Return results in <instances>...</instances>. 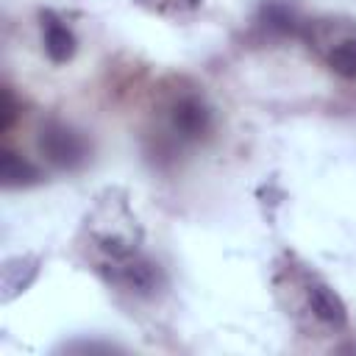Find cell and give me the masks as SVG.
Masks as SVG:
<instances>
[{
  "mask_svg": "<svg viewBox=\"0 0 356 356\" xmlns=\"http://www.w3.org/2000/svg\"><path fill=\"white\" fill-rule=\"evenodd\" d=\"M78 250L92 273L131 298H153L164 284V273L145 253L142 225L120 189H108L95 200L83 217Z\"/></svg>",
  "mask_w": 356,
  "mask_h": 356,
  "instance_id": "obj_1",
  "label": "cell"
},
{
  "mask_svg": "<svg viewBox=\"0 0 356 356\" xmlns=\"http://www.w3.org/2000/svg\"><path fill=\"white\" fill-rule=\"evenodd\" d=\"M273 286L281 309L300 331L328 337L339 334L348 325V309L342 298L320 273H314L300 259L286 256L281 264H275Z\"/></svg>",
  "mask_w": 356,
  "mask_h": 356,
  "instance_id": "obj_2",
  "label": "cell"
},
{
  "mask_svg": "<svg viewBox=\"0 0 356 356\" xmlns=\"http://www.w3.org/2000/svg\"><path fill=\"white\" fill-rule=\"evenodd\" d=\"M214 131V108L209 100L195 89H175L170 92L159 111L150 131V153L156 161L167 164L203 145Z\"/></svg>",
  "mask_w": 356,
  "mask_h": 356,
  "instance_id": "obj_3",
  "label": "cell"
},
{
  "mask_svg": "<svg viewBox=\"0 0 356 356\" xmlns=\"http://www.w3.org/2000/svg\"><path fill=\"white\" fill-rule=\"evenodd\" d=\"M300 39L339 78L356 81V19L345 14H323L306 19Z\"/></svg>",
  "mask_w": 356,
  "mask_h": 356,
  "instance_id": "obj_4",
  "label": "cell"
},
{
  "mask_svg": "<svg viewBox=\"0 0 356 356\" xmlns=\"http://www.w3.org/2000/svg\"><path fill=\"white\" fill-rule=\"evenodd\" d=\"M39 153L56 170H78L89 161V139L61 120H47L39 131Z\"/></svg>",
  "mask_w": 356,
  "mask_h": 356,
  "instance_id": "obj_5",
  "label": "cell"
},
{
  "mask_svg": "<svg viewBox=\"0 0 356 356\" xmlns=\"http://www.w3.org/2000/svg\"><path fill=\"white\" fill-rule=\"evenodd\" d=\"M256 25L270 39H300L306 19L292 0H264L259 6Z\"/></svg>",
  "mask_w": 356,
  "mask_h": 356,
  "instance_id": "obj_6",
  "label": "cell"
},
{
  "mask_svg": "<svg viewBox=\"0 0 356 356\" xmlns=\"http://www.w3.org/2000/svg\"><path fill=\"white\" fill-rule=\"evenodd\" d=\"M39 31H42V47H44V53L53 64H64L75 56L78 39H75L72 28L64 22L61 14H56L50 8L42 11L39 14Z\"/></svg>",
  "mask_w": 356,
  "mask_h": 356,
  "instance_id": "obj_7",
  "label": "cell"
},
{
  "mask_svg": "<svg viewBox=\"0 0 356 356\" xmlns=\"http://www.w3.org/2000/svg\"><path fill=\"white\" fill-rule=\"evenodd\" d=\"M0 181L6 189H22V186H33L42 181V170L36 164H31L28 159L17 156L14 150H3L0 156Z\"/></svg>",
  "mask_w": 356,
  "mask_h": 356,
  "instance_id": "obj_8",
  "label": "cell"
},
{
  "mask_svg": "<svg viewBox=\"0 0 356 356\" xmlns=\"http://www.w3.org/2000/svg\"><path fill=\"white\" fill-rule=\"evenodd\" d=\"M36 259L33 256H17L3 264V300H11L19 295L36 275Z\"/></svg>",
  "mask_w": 356,
  "mask_h": 356,
  "instance_id": "obj_9",
  "label": "cell"
},
{
  "mask_svg": "<svg viewBox=\"0 0 356 356\" xmlns=\"http://www.w3.org/2000/svg\"><path fill=\"white\" fill-rule=\"evenodd\" d=\"M136 3L145 11L156 17H167V19H186L203 6V0H136Z\"/></svg>",
  "mask_w": 356,
  "mask_h": 356,
  "instance_id": "obj_10",
  "label": "cell"
},
{
  "mask_svg": "<svg viewBox=\"0 0 356 356\" xmlns=\"http://www.w3.org/2000/svg\"><path fill=\"white\" fill-rule=\"evenodd\" d=\"M14 117H17V103H14V95H11V89L6 86V89H3V120H0V131H3V134L11 128Z\"/></svg>",
  "mask_w": 356,
  "mask_h": 356,
  "instance_id": "obj_11",
  "label": "cell"
}]
</instances>
